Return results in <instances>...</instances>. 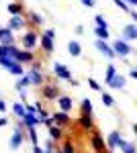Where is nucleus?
<instances>
[{
    "mask_svg": "<svg viewBox=\"0 0 137 153\" xmlns=\"http://www.w3.org/2000/svg\"><path fill=\"white\" fill-rule=\"evenodd\" d=\"M19 41H21V47H23V49H27V51H35L37 45H39V33H37V29L27 27Z\"/></svg>",
    "mask_w": 137,
    "mask_h": 153,
    "instance_id": "f257e3e1",
    "label": "nucleus"
},
{
    "mask_svg": "<svg viewBox=\"0 0 137 153\" xmlns=\"http://www.w3.org/2000/svg\"><path fill=\"white\" fill-rule=\"evenodd\" d=\"M111 47H113L115 51V57H121V59H127L131 53H133V45L129 43V41H125V39H115L113 43H111Z\"/></svg>",
    "mask_w": 137,
    "mask_h": 153,
    "instance_id": "f03ea898",
    "label": "nucleus"
},
{
    "mask_svg": "<svg viewBox=\"0 0 137 153\" xmlns=\"http://www.w3.org/2000/svg\"><path fill=\"white\" fill-rule=\"evenodd\" d=\"M10 57L14 59V61H19V63H23V65H31L35 59V51H27V49L23 47H12V53H10Z\"/></svg>",
    "mask_w": 137,
    "mask_h": 153,
    "instance_id": "7ed1b4c3",
    "label": "nucleus"
},
{
    "mask_svg": "<svg viewBox=\"0 0 137 153\" xmlns=\"http://www.w3.org/2000/svg\"><path fill=\"white\" fill-rule=\"evenodd\" d=\"M90 147L94 149V153H106V143H104V137L96 131V127L90 131Z\"/></svg>",
    "mask_w": 137,
    "mask_h": 153,
    "instance_id": "20e7f679",
    "label": "nucleus"
},
{
    "mask_svg": "<svg viewBox=\"0 0 137 153\" xmlns=\"http://www.w3.org/2000/svg\"><path fill=\"white\" fill-rule=\"evenodd\" d=\"M51 71H53V76H55L57 80H64V82H68L70 78H74L72 76V71L66 63H61V61H55V63H51Z\"/></svg>",
    "mask_w": 137,
    "mask_h": 153,
    "instance_id": "39448f33",
    "label": "nucleus"
},
{
    "mask_svg": "<svg viewBox=\"0 0 137 153\" xmlns=\"http://www.w3.org/2000/svg\"><path fill=\"white\" fill-rule=\"evenodd\" d=\"M51 118H53V125L61 127V129H66V127L72 125V117H70V112H64V110H59V108L51 112Z\"/></svg>",
    "mask_w": 137,
    "mask_h": 153,
    "instance_id": "423d86ee",
    "label": "nucleus"
},
{
    "mask_svg": "<svg viewBox=\"0 0 137 153\" xmlns=\"http://www.w3.org/2000/svg\"><path fill=\"white\" fill-rule=\"evenodd\" d=\"M25 139H27V133H25L23 129H16L12 131V135H10V141H8V145H10V149L12 151H16V149H21L23 147V143H25Z\"/></svg>",
    "mask_w": 137,
    "mask_h": 153,
    "instance_id": "0eeeda50",
    "label": "nucleus"
},
{
    "mask_svg": "<svg viewBox=\"0 0 137 153\" xmlns=\"http://www.w3.org/2000/svg\"><path fill=\"white\" fill-rule=\"evenodd\" d=\"M59 94H61V92H59L57 84H43V86H41V96L45 98L47 102H55V98Z\"/></svg>",
    "mask_w": 137,
    "mask_h": 153,
    "instance_id": "6e6552de",
    "label": "nucleus"
},
{
    "mask_svg": "<svg viewBox=\"0 0 137 153\" xmlns=\"http://www.w3.org/2000/svg\"><path fill=\"white\" fill-rule=\"evenodd\" d=\"M6 27L10 29L12 33H16V31H25V29H27L25 14H14V16H10V19H8V23H6Z\"/></svg>",
    "mask_w": 137,
    "mask_h": 153,
    "instance_id": "1a4fd4ad",
    "label": "nucleus"
},
{
    "mask_svg": "<svg viewBox=\"0 0 137 153\" xmlns=\"http://www.w3.org/2000/svg\"><path fill=\"white\" fill-rule=\"evenodd\" d=\"M27 76H29V82H31V86H37V88H41L43 84H45V76H43V71L41 70H31L29 71H25Z\"/></svg>",
    "mask_w": 137,
    "mask_h": 153,
    "instance_id": "9d476101",
    "label": "nucleus"
},
{
    "mask_svg": "<svg viewBox=\"0 0 137 153\" xmlns=\"http://www.w3.org/2000/svg\"><path fill=\"white\" fill-rule=\"evenodd\" d=\"M121 39L133 43V41L137 39V25L135 23H127L125 27H123V31H121Z\"/></svg>",
    "mask_w": 137,
    "mask_h": 153,
    "instance_id": "9b49d317",
    "label": "nucleus"
},
{
    "mask_svg": "<svg viewBox=\"0 0 137 153\" xmlns=\"http://www.w3.org/2000/svg\"><path fill=\"white\" fill-rule=\"evenodd\" d=\"M25 21H27V27H33V29H39L43 25V16L37 10H29L25 14Z\"/></svg>",
    "mask_w": 137,
    "mask_h": 153,
    "instance_id": "f8f14e48",
    "label": "nucleus"
},
{
    "mask_svg": "<svg viewBox=\"0 0 137 153\" xmlns=\"http://www.w3.org/2000/svg\"><path fill=\"white\" fill-rule=\"evenodd\" d=\"M57 106H59V110H64V112H72V108H74V98L72 96H66V94H59L55 98Z\"/></svg>",
    "mask_w": 137,
    "mask_h": 153,
    "instance_id": "ddd939ff",
    "label": "nucleus"
},
{
    "mask_svg": "<svg viewBox=\"0 0 137 153\" xmlns=\"http://www.w3.org/2000/svg\"><path fill=\"white\" fill-rule=\"evenodd\" d=\"M96 49H98L106 59H115V51H113V47H111V43H109V41L96 39Z\"/></svg>",
    "mask_w": 137,
    "mask_h": 153,
    "instance_id": "4468645a",
    "label": "nucleus"
},
{
    "mask_svg": "<svg viewBox=\"0 0 137 153\" xmlns=\"http://www.w3.org/2000/svg\"><path fill=\"white\" fill-rule=\"evenodd\" d=\"M123 135H121V131H111L109 135H106V151H115L117 149V145H119V139H121Z\"/></svg>",
    "mask_w": 137,
    "mask_h": 153,
    "instance_id": "2eb2a0df",
    "label": "nucleus"
},
{
    "mask_svg": "<svg viewBox=\"0 0 137 153\" xmlns=\"http://www.w3.org/2000/svg\"><path fill=\"white\" fill-rule=\"evenodd\" d=\"M23 123H25V129H27V127H39V125H41V118L37 117L35 110H25Z\"/></svg>",
    "mask_w": 137,
    "mask_h": 153,
    "instance_id": "dca6fc26",
    "label": "nucleus"
},
{
    "mask_svg": "<svg viewBox=\"0 0 137 153\" xmlns=\"http://www.w3.org/2000/svg\"><path fill=\"white\" fill-rule=\"evenodd\" d=\"M39 45H41V51L45 53V55H51L53 51H55V41L53 39H47V37L39 35Z\"/></svg>",
    "mask_w": 137,
    "mask_h": 153,
    "instance_id": "f3484780",
    "label": "nucleus"
},
{
    "mask_svg": "<svg viewBox=\"0 0 137 153\" xmlns=\"http://www.w3.org/2000/svg\"><path fill=\"white\" fill-rule=\"evenodd\" d=\"M78 127H80L82 131H86V133H90V131L96 127L92 114H80V118H78Z\"/></svg>",
    "mask_w": 137,
    "mask_h": 153,
    "instance_id": "a211bd4d",
    "label": "nucleus"
},
{
    "mask_svg": "<svg viewBox=\"0 0 137 153\" xmlns=\"http://www.w3.org/2000/svg\"><path fill=\"white\" fill-rule=\"evenodd\" d=\"M125 84H127V78L123 76V74H119V71H117V74L113 76V80L106 84V86H109V88H113V90H123V88H125Z\"/></svg>",
    "mask_w": 137,
    "mask_h": 153,
    "instance_id": "6ab92c4d",
    "label": "nucleus"
},
{
    "mask_svg": "<svg viewBox=\"0 0 137 153\" xmlns=\"http://www.w3.org/2000/svg\"><path fill=\"white\" fill-rule=\"evenodd\" d=\"M14 43V33L8 27H0V45H12Z\"/></svg>",
    "mask_w": 137,
    "mask_h": 153,
    "instance_id": "aec40b11",
    "label": "nucleus"
},
{
    "mask_svg": "<svg viewBox=\"0 0 137 153\" xmlns=\"http://www.w3.org/2000/svg\"><path fill=\"white\" fill-rule=\"evenodd\" d=\"M117 149H121V153H137L135 143L127 141L125 137H121V139H119V145H117Z\"/></svg>",
    "mask_w": 137,
    "mask_h": 153,
    "instance_id": "412c9836",
    "label": "nucleus"
},
{
    "mask_svg": "<svg viewBox=\"0 0 137 153\" xmlns=\"http://www.w3.org/2000/svg\"><path fill=\"white\" fill-rule=\"evenodd\" d=\"M47 129H49V139H51V141H61V139H64V129H61V127H57V125H51V127H47Z\"/></svg>",
    "mask_w": 137,
    "mask_h": 153,
    "instance_id": "4be33fe9",
    "label": "nucleus"
},
{
    "mask_svg": "<svg viewBox=\"0 0 137 153\" xmlns=\"http://www.w3.org/2000/svg\"><path fill=\"white\" fill-rule=\"evenodd\" d=\"M6 10H8L10 16H14V14H25V6H23V2H10L6 6Z\"/></svg>",
    "mask_w": 137,
    "mask_h": 153,
    "instance_id": "5701e85b",
    "label": "nucleus"
},
{
    "mask_svg": "<svg viewBox=\"0 0 137 153\" xmlns=\"http://www.w3.org/2000/svg\"><path fill=\"white\" fill-rule=\"evenodd\" d=\"M68 53L72 55V57H80L82 55V45L78 43V41H70L68 43Z\"/></svg>",
    "mask_w": 137,
    "mask_h": 153,
    "instance_id": "b1692460",
    "label": "nucleus"
},
{
    "mask_svg": "<svg viewBox=\"0 0 137 153\" xmlns=\"http://www.w3.org/2000/svg\"><path fill=\"white\" fill-rule=\"evenodd\" d=\"M80 110H82V114H94V106H92V100H90V98H82Z\"/></svg>",
    "mask_w": 137,
    "mask_h": 153,
    "instance_id": "393cba45",
    "label": "nucleus"
},
{
    "mask_svg": "<svg viewBox=\"0 0 137 153\" xmlns=\"http://www.w3.org/2000/svg\"><path fill=\"white\" fill-rule=\"evenodd\" d=\"M59 151L61 153H76V145H74L72 139H64L61 145H59Z\"/></svg>",
    "mask_w": 137,
    "mask_h": 153,
    "instance_id": "a878e982",
    "label": "nucleus"
},
{
    "mask_svg": "<svg viewBox=\"0 0 137 153\" xmlns=\"http://www.w3.org/2000/svg\"><path fill=\"white\" fill-rule=\"evenodd\" d=\"M25 133H27V137H29L31 145H39V135H37V127H27V129H25Z\"/></svg>",
    "mask_w": 137,
    "mask_h": 153,
    "instance_id": "bb28decb",
    "label": "nucleus"
},
{
    "mask_svg": "<svg viewBox=\"0 0 137 153\" xmlns=\"http://www.w3.org/2000/svg\"><path fill=\"white\" fill-rule=\"evenodd\" d=\"M94 35H96V39L109 41V37H111V33H109V27H96V29H94Z\"/></svg>",
    "mask_w": 137,
    "mask_h": 153,
    "instance_id": "cd10ccee",
    "label": "nucleus"
},
{
    "mask_svg": "<svg viewBox=\"0 0 137 153\" xmlns=\"http://www.w3.org/2000/svg\"><path fill=\"white\" fill-rule=\"evenodd\" d=\"M12 114H14L16 118H23V117H25V104L21 102V100L12 104Z\"/></svg>",
    "mask_w": 137,
    "mask_h": 153,
    "instance_id": "c85d7f7f",
    "label": "nucleus"
},
{
    "mask_svg": "<svg viewBox=\"0 0 137 153\" xmlns=\"http://www.w3.org/2000/svg\"><path fill=\"white\" fill-rule=\"evenodd\" d=\"M27 86H31V82H29V76H27V74H23V76H19V82L14 84L16 92H19V90H23V88H27Z\"/></svg>",
    "mask_w": 137,
    "mask_h": 153,
    "instance_id": "c756f323",
    "label": "nucleus"
},
{
    "mask_svg": "<svg viewBox=\"0 0 137 153\" xmlns=\"http://www.w3.org/2000/svg\"><path fill=\"white\" fill-rule=\"evenodd\" d=\"M100 100H103V104L106 106V108H113L115 106V98H113V94H109V92H103V94H100Z\"/></svg>",
    "mask_w": 137,
    "mask_h": 153,
    "instance_id": "7c9ffc66",
    "label": "nucleus"
},
{
    "mask_svg": "<svg viewBox=\"0 0 137 153\" xmlns=\"http://www.w3.org/2000/svg\"><path fill=\"white\" fill-rule=\"evenodd\" d=\"M14 63H16V61H14V59L12 57H8V55H4V57H0V65H2V70H10L12 65H14Z\"/></svg>",
    "mask_w": 137,
    "mask_h": 153,
    "instance_id": "2f4dec72",
    "label": "nucleus"
},
{
    "mask_svg": "<svg viewBox=\"0 0 137 153\" xmlns=\"http://www.w3.org/2000/svg\"><path fill=\"white\" fill-rule=\"evenodd\" d=\"M115 74H117V68H115L113 63H109V65H106V74H104V84H109V82H111Z\"/></svg>",
    "mask_w": 137,
    "mask_h": 153,
    "instance_id": "473e14b6",
    "label": "nucleus"
},
{
    "mask_svg": "<svg viewBox=\"0 0 137 153\" xmlns=\"http://www.w3.org/2000/svg\"><path fill=\"white\" fill-rule=\"evenodd\" d=\"M8 71H10L12 76H16V78H19V76H23V74H25V68H23V63H19V61H16Z\"/></svg>",
    "mask_w": 137,
    "mask_h": 153,
    "instance_id": "72a5a7b5",
    "label": "nucleus"
},
{
    "mask_svg": "<svg viewBox=\"0 0 137 153\" xmlns=\"http://www.w3.org/2000/svg\"><path fill=\"white\" fill-rule=\"evenodd\" d=\"M12 47H14V43H12V45H0V57H4V55H8V57H10Z\"/></svg>",
    "mask_w": 137,
    "mask_h": 153,
    "instance_id": "f704fd0d",
    "label": "nucleus"
},
{
    "mask_svg": "<svg viewBox=\"0 0 137 153\" xmlns=\"http://www.w3.org/2000/svg\"><path fill=\"white\" fill-rule=\"evenodd\" d=\"M113 2H115V6H117V8H121L123 12H129V10H131V6H129L127 2H123V0H113Z\"/></svg>",
    "mask_w": 137,
    "mask_h": 153,
    "instance_id": "c9c22d12",
    "label": "nucleus"
},
{
    "mask_svg": "<svg viewBox=\"0 0 137 153\" xmlns=\"http://www.w3.org/2000/svg\"><path fill=\"white\" fill-rule=\"evenodd\" d=\"M94 25L96 27H109V23H106V19H104L103 14H96L94 16Z\"/></svg>",
    "mask_w": 137,
    "mask_h": 153,
    "instance_id": "e433bc0d",
    "label": "nucleus"
},
{
    "mask_svg": "<svg viewBox=\"0 0 137 153\" xmlns=\"http://www.w3.org/2000/svg\"><path fill=\"white\" fill-rule=\"evenodd\" d=\"M88 86H90V90H94V92H100V84L96 82L94 78H88Z\"/></svg>",
    "mask_w": 137,
    "mask_h": 153,
    "instance_id": "4c0bfd02",
    "label": "nucleus"
},
{
    "mask_svg": "<svg viewBox=\"0 0 137 153\" xmlns=\"http://www.w3.org/2000/svg\"><path fill=\"white\" fill-rule=\"evenodd\" d=\"M49 114H51V112H49V110H45L43 106H41V108H37V117L41 118V120H43V118H47Z\"/></svg>",
    "mask_w": 137,
    "mask_h": 153,
    "instance_id": "58836bf2",
    "label": "nucleus"
},
{
    "mask_svg": "<svg viewBox=\"0 0 137 153\" xmlns=\"http://www.w3.org/2000/svg\"><path fill=\"white\" fill-rule=\"evenodd\" d=\"M41 35L47 37V39H53V41H55V31H53V29H45V31H43Z\"/></svg>",
    "mask_w": 137,
    "mask_h": 153,
    "instance_id": "ea45409f",
    "label": "nucleus"
},
{
    "mask_svg": "<svg viewBox=\"0 0 137 153\" xmlns=\"http://www.w3.org/2000/svg\"><path fill=\"white\" fill-rule=\"evenodd\" d=\"M19 98H21V102H23V104H27V88L19 90Z\"/></svg>",
    "mask_w": 137,
    "mask_h": 153,
    "instance_id": "a19ab883",
    "label": "nucleus"
},
{
    "mask_svg": "<svg viewBox=\"0 0 137 153\" xmlns=\"http://www.w3.org/2000/svg\"><path fill=\"white\" fill-rule=\"evenodd\" d=\"M129 78H131V80H137V68H135V65H131V70H129Z\"/></svg>",
    "mask_w": 137,
    "mask_h": 153,
    "instance_id": "79ce46f5",
    "label": "nucleus"
},
{
    "mask_svg": "<svg viewBox=\"0 0 137 153\" xmlns=\"http://www.w3.org/2000/svg\"><path fill=\"white\" fill-rule=\"evenodd\" d=\"M80 2H82V6H86V8H92V6L96 4L94 0H80Z\"/></svg>",
    "mask_w": 137,
    "mask_h": 153,
    "instance_id": "37998d69",
    "label": "nucleus"
},
{
    "mask_svg": "<svg viewBox=\"0 0 137 153\" xmlns=\"http://www.w3.org/2000/svg\"><path fill=\"white\" fill-rule=\"evenodd\" d=\"M129 19H131V23H137V10H129Z\"/></svg>",
    "mask_w": 137,
    "mask_h": 153,
    "instance_id": "c03bdc74",
    "label": "nucleus"
},
{
    "mask_svg": "<svg viewBox=\"0 0 137 153\" xmlns=\"http://www.w3.org/2000/svg\"><path fill=\"white\" fill-rule=\"evenodd\" d=\"M41 65H43V63H41L39 59H35L33 63H31V68H33V70H41Z\"/></svg>",
    "mask_w": 137,
    "mask_h": 153,
    "instance_id": "a18cd8bd",
    "label": "nucleus"
},
{
    "mask_svg": "<svg viewBox=\"0 0 137 153\" xmlns=\"http://www.w3.org/2000/svg\"><path fill=\"white\" fill-rule=\"evenodd\" d=\"M76 35H84V25H76Z\"/></svg>",
    "mask_w": 137,
    "mask_h": 153,
    "instance_id": "49530a36",
    "label": "nucleus"
},
{
    "mask_svg": "<svg viewBox=\"0 0 137 153\" xmlns=\"http://www.w3.org/2000/svg\"><path fill=\"white\" fill-rule=\"evenodd\" d=\"M68 84H70V86H74V88H78V86H80V82H78L76 78H70V80H68Z\"/></svg>",
    "mask_w": 137,
    "mask_h": 153,
    "instance_id": "de8ad7c7",
    "label": "nucleus"
},
{
    "mask_svg": "<svg viewBox=\"0 0 137 153\" xmlns=\"http://www.w3.org/2000/svg\"><path fill=\"white\" fill-rule=\"evenodd\" d=\"M2 127H8V118L6 117H0V129Z\"/></svg>",
    "mask_w": 137,
    "mask_h": 153,
    "instance_id": "09e8293b",
    "label": "nucleus"
},
{
    "mask_svg": "<svg viewBox=\"0 0 137 153\" xmlns=\"http://www.w3.org/2000/svg\"><path fill=\"white\" fill-rule=\"evenodd\" d=\"M33 153H45V151H43V147H39V145H33Z\"/></svg>",
    "mask_w": 137,
    "mask_h": 153,
    "instance_id": "8fccbe9b",
    "label": "nucleus"
},
{
    "mask_svg": "<svg viewBox=\"0 0 137 153\" xmlns=\"http://www.w3.org/2000/svg\"><path fill=\"white\" fill-rule=\"evenodd\" d=\"M0 112H6V102L0 98Z\"/></svg>",
    "mask_w": 137,
    "mask_h": 153,
    "instance_id": "3c124183",
    "label": "nucleus"
},
{
    "mask_svg": "<svg viewBox=\"0 0 137 153\" xmlns=\"http://www.w3.org/2000/svg\"><path fill=\"white\" fill-rule=\"evenodd\" d=\"M123 2H127L131 8H135V6H137V0H123Z\"/></svg>",
    "mask_w": 137,
    "mask_h": 153,
    "instance_id": "603ef678",
    "label": "nucleus"
},
{
    "mask_svg": "<svg viewBox=\"0 0 137 153\" xmlns=\"http://www.w3.org/2000/svg\"><path fill=\"white\" fill-rule=\"evenodd\" d=\"M53 153H61V151H59V149H55V151H53Z\"/></svg>",
    "mask_w": 137,
    "mask_h": 153,
    "instance_id": "864d4df0",
    "label": "nucleus"
},
{
    "mask_svg": "<svg viewBox=\"0 0 137 153\" xmlns=\"http://www.w3.org/2000/svg\"><path fill=\"white\" fill-rule=\"evenodd\" d=\"M76 153H78V151H76Z\"/></svg>",
    "mask_w": 137,
    "mask_h": 153,
    "instance_id": "5fc2aeb1",
    "label": "nucleus"
}]
</instances>
